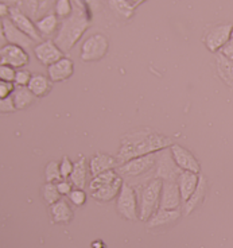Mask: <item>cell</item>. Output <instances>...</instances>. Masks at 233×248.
Masks as SVG:
<instances>
[{"label":"cell","mask_w":233,"mask_h":248,"mask_svg":"<svg viewBox=\"0 0 233 248\" xmlns=\"http://www.w3.org/2000/svg\"><path fill=\"white\" fill-rule=\"evenodd\" d=\"M69 197H70V201L74 205H77V206L84 205L86 201V194L82 189H74V190H72L70 194H69Z\"/></svg>","instance_id":"e575fe53"},{"label":"cell","mask_w":233,"mask_h":248,"mask_svg":"<svg viewBox=\"0 0 233 248\" xmlns=\"http://www.w3.org/2000/svg\"><path fill=\"white\" fill-rule=\"evenodd\" d=\"M92 247L93 248H104V244H103L101 242H94L92 244Z\"/></svg>","instance_id":"ab89813d"},{"label":"cell","mask_w":233,"mask_h":248,"mask_svg":"<svg viewBox=\"0 0 233 248\" xmlns=\"http://www.w3.org/2000/svg\"><path fill=\"white\" fill-rule=\"evenodd\" d=\"M208 181L206 178L200 174V181H198V185H197L196 190L193 192V194L190 196V199L187 200L184 204V213L187 216L190 215L191 212L194 211L196 208H198L200 205L202 204L203 199L206 196V192H208Z\"/></svg>","instance_id":"e0dca14e"},{"label":"cell","mask_w":233,"mask_h":248,"mask_svg":"<svg viewBox=\"0 0 233 248\" xmlns=\"http://www.w3.org/2000/svg\"><path fill=\"white\" fill-rule=\"evenodd\" d=\"M1 32L6 35V39L8 44L18 45L20 47H30L31 44L34 42L31 38H29L26 34L19 30L16 26L14 25L13 20L8 18H1Z\"/></svg>","instance_id":"5bb4252c"},{"label":"cell","mask_w":233,"mask_h":248,"mask_svg":"<svg viewBox=\"0 0 233 248\" xmlns=\"http://www.w3.org/2000/svg\"><path fill=\"white\" fill-rule=\"evenodd\" d=\"M50 213L54 223H69L73 218V212L65 200H60L55 204L50 205Z\"/></svg>","instance_id":"603a6c76"},{"label":"cell","mask_w":233,"mask_h":248,"mask_svg":"<svg viewBox=\"0 0 233 248\" xmlns=\"http://www.w3.org/2000/svg\"><path fill=\"white\" fill-rule=\"evenodd\" d=\"M73 13L69 18L63 19L55 37V45L62 51H69L78 42L86 29L91 25V16L84 1H72Z\"/></svg>","instance_id":"7a4b0ae2"},{"label":"cell","mask_w":233,"mask_h":248,"mask_svg":"<svg viewBox=\"0 0 233 248\" xmlns=\"http://www.w3.org/2000/svg\"><path fill=\"white\" fill-rule=\"evenodd\" d=\"M117 166L119 165L115 156L101 153V151H97L89 161V171L92 174V177H96L98 174L109 171V170H115Z\"/></svg>","instance_id":"9a60e30c"},{"label":"cell","mask_w":233,"mask_h":248,"mask_svg":"<svg viewBox=\"0 0 233 248\" xmlns=\"http://www.w3.org/2000/svg\"><path fill=\"white\" fill-rule=\"evenodd\" d=\"M13 99L16 109H25L34 103L35 96L27 87H16L13 93Z\"/></svg>","instance_id":"484cf974"},{"label":"cell","mask_w":233,"mask_h":248,"mask_svg":"<svg viewBox=\"0 0 233 248\" xmlns=\"http://www.w3.org/2000/svg\"><path fill=\"white\" fill-rule=\"evenodd\" d=\"M181 202H182V197H181V193H179L178 182L163 181L159 209H167V211L179 209Z\"/></svg>","instance_id":"7c38bea8"},{"label":"cell","mask_w":233,"mask_h":248,"mask_svg":"<svg viewBox=\"0 0 233 248\" xmlns=\"http://www.w3.org/2000/svg\"><path fill=\"white\" fill-rule=\"evenodd\" d=\"M34 53H35L38 61L43 65H47V66L63 58L62 57L63 51L55 45L54 41H50V39L49 41H42L41 44H38L34 47Z\"/></svg>","instance_id":"4fadbf2b"},{"label":"cell","mask_w":233,"mask_h":248,"mask_svg":"<svg viewBox=\"0 0 233 248\" xmlns=\"http://www.w3.org/2000/svg\"><path fill=\"white\" fill-rule=\"evenodd\" d=\"M172 140L169 137H165L159 132L146 128L128 132L120 139V147L117 151V165H123L138 156L154 154L160 150L171 147Z\"/></svg>","instance_id":"6da1fadb"},{"label":"cell","mask_w":233,"mask_h":248,"mask_svg":"<svg viewBox=\"0 0 233 248\" xmlns=\"http://www.w3.org/2000/svg\"><path fill=\"white\" fill-rule=\"evenodd\" d=\"M171 154L175 163L178 165V168H181L184 171H191V173L200 174L201 166L200 162L197 161V158L191 154L187 149L182 147L181 144H172Z\"/></svg>","instance_id":"8fae6325"},{"label":"cell","mask_w":233,"mask_h":248,"mask_svg":"<svg viewBox=\"0 0 233 248\" xmlns=\"http://www.w3.org/2000/svg\"><path fill=\"white\" fill-rule=\"evenodd\" d=\"M43 199H45L47 205H53L57 201H60V192L57 189V185L46 184L43 186Z\"/></svg>","instance_id":"4dcf8cb0"},{"label":"cell","mask_w":233,"mask_h":248,"mask_svg":"<svg viewBox=\"0 0 233 248\" xmlns=\"http://www.w3.org/2000/svg\"><path fill=\"white\" fill-rule=\"evenodd\" d=\"M15 109H16V107L14 103L13 96L0 100V111L1 112H14Z\"/></svg>","instance_id":"8d00e7d4"},{"label":"cell","mask_w":233,"mask_h":248,"mask_svg":"<svg viewBox=\"0 0 233 248\" xmlns=\"http://www.w3.org/2000/svg\"><path fill=\"white\" fill-rule=\"evenodd\" d=\"M117 212L120 213V216L127 218V220H136L138 218V199H136V190L132 186L123 182L122 190L117 196L116 201Z\"/></svg>","instance_id":"52a82bcc"},{"label":"cell","mask_w":233,"mask_h":248,"mask_svg":"<svg viewBox=\"0 0 233 248\" xmlns=\"http://www.w3.org/2000/svg\"><path fill=\"white\" fill-rule=\"evenodd\" d=\"M54 11L57 16L66 19L73 13V4L69 0H58V1H55Z\"/></svg>","instance_id":"f546056e"},{"label":"cell","mask_w":233,"mask_h":248,"mask_svg":"<svg viewBox=\"0 0 233 248\" xmlns=\"http://www.w3.org/2000/svg\"><path fill=\"white\" fill-rule=\"evenodd\" d=\"M232 25L225 23V25L213 26L205 35V45L210 51H218L225 45L231 41V34H232Z\"/></svg>","instance_id":"ba28073f"},{"label":"cell","mask_w":233,"mask_h":248,"mask_svg":"<svg viewBox=\"0 0 233 248\" xmlns=\"http://www.w3.org/2000/svg\"><path fill=\"white\" fill-rule=\"evenodd\" d=\"M117 177H119V175H117L116 170H109V171L98 174L96 177H93L92 181H91V184H89V190H91V192H96L98 189H101V187H104V186L112 184L113 181L116 180Z\"/></svg>","instance_id":"83f0119b"},{"label":"cell","mask_w":233,"mask_h":248,"mask_svg":"<svg viewBox=\"0 0 233 248\" xmlns=\"http://www.w3.org/2000/svg\"><path fill=\"white\" fill-rule=\"evenodd\" d=\"M163 181L159 178H153L141 187L140 192V220L148 221L155 212L159 209L160 194H162Z\"/></svg>","instance_id":"3957f363"},{"label":"cell","mask_w":233,"mask_h":248,"mask_svg":"<svg viewBox=\"0 0 233 248\" xmlns=\"http://www.w3.org/2000/svg\"><path fill=\"white\" fill-rule=\"evenodd\" d=\"M31 73L29 70H18L16 72V77L14 84L18 85V87H29V82L31 80Z\"/></svg>","instance_id":"d6a6232c"},{"label":"cell","mask_w":233,"mask_h":248,"mask_svg":"<svg viewBox=\"0 0 233 248\" xmlns=\"http://www.w3.org/2000/svg\"><path fill=\"white\" fill-rule=\"evenodd\" d=\"M29 54L23 47L18 45L7 44L0 50V61L1 65H7L11 68H23L29 63Z\"/></svg>","instance_id":"30bf717a"},{"label":"cell","mask_w":233,"mask_h":248,"mask_svg":"<svg viewBox=\"0 0 233 248\" xmlns=\"http://www.w3.org/2000/svg\"><path fill=\"white\" fill-rule=\"evenodd\" d=\"M38 31L42 35H51L58 29V18L55 14H49L35 22Z\"/></svg>","instance_id":"4316f807"},{"label":"cell","mask_w":233,"mask_h":248,"mask_svg":"<svg viewBox=\"0 0 233 248\" xmlns=\"http://www.w3.org/2000/svg\"><path fill=\"white\" fill-rule=\"evenodd\" d=\"M49 80L50 78H47L46 76L43 75H32L27 88L34 93L35 97H43L51 89V82Z\"/></svg>","instance_id":"d4e9b609"},{"label":"cell","mask_w":233,"mask_h":248,"mask_svg":"<svg viewBox=\"0 0 233 248\" xmlns=\"http://www.w3.org/2000/svg\"><path fill=\"white\" fill-rule=\"evenodd\" d=\"M47 75H49L50 81L53 82L68 80L69 77L73 75V61L68 57H63L58 62L47 66Z\"/></svg>","instance_id":"2e32d148"},{"label":"cell","mask_w":233,"mask_h":248,"mask_svg":"<svg viewBox=\"0 0 233 248\" xmlns=\"http://www.w3.org/2000/svg\"><path fill=\"white\" fill-rule=\"evenodd\" d=\"M216 65H217V72L221 80L224 81L228 87L233 88V62L218 53L216 56Z\"/></svg>","instance_id":"7402d4cb"},{"label":"cell","mask_w":233,"mask_h":248,"mask_svg":"<svg viewBox=\"0 0 233 248\" xmlns=\"http://www.w3.org/2000/svg\"><path fill=\"white\" fill-rule=\"evenodd\" d=\"M198 181H200V174L191 173V171H182L181 173L177 182H178L179 193H181V197H182V202L184 204L190 199L193 192L196 190Z\"/></svg>","instance_id":"ac0fdd59"},{"label":"cell","mask_w":233,"mask_h":248,"mask_svg":"<svg viewBox=\"0 0 233 248\" xmlns=\"http://www.w3.org/2000/svg\"><path fill=\"white\" fill-rule=\"evenodd\" d=\"M6 4L10 7V15H8V18L13 20L14 25L16 26L23 34H26L27 37L31 38L32 41H41V35L38 34V29L35 23L26 14L22 13L20 8L14 6L11 3H8V1H6Z\"/></svg>","instance_id":"9c48e42d"},{"label":"cell","mask_w":233,"mask_h":248,"mask_svg":"<svg viewBox=\"0 0 233 248\" xmlns=\"http://www.w3.org/2000/svg\"><path fill=\"white\" fill-rule=\"evenodd\" d=\"M108 51V39L103 34H93L86 38L81 46V60L86 62L98 61Z\"/></svg>","instance_id":"8992f818"},{"label":"cell","mask_w":233,"mask_h":248,"mask_svg":"<svg viewBox=\"0 0 233 248\" xmlns=\"http://www.w3.org/2000/svg\"><path fill=\"white\" fill-rule=\"evenodd\" d=\"M86 175H88V168H86V159L82 155L77 162H74L73 171L70 174V181L77 189H84L86 182Z\"/></svg>","instance_id":"cb8c5ba5"},{"label":"cell","mask_w":233,"mask_h":248,"mask_svg":"<svg viewBox=\"0 0 233 248\" xmlns=\"http://www.w3.org/2000/svg\"><path fill=\"white\" fill-rule=\"evenodd\" d=\"M16 88L14 85L13 82H6V81H1L0 82V97L1 99H6V97H10V94L13 96L14 91Z\"/></svg>","instance_id":"d590c367"},{"label":"cell","mask_w":233,"mask_h":248,"mask_svg":"<svg viewBox=\"0 0 233 248\" xmlns=\"http://www.w3.org/2000/svg\"><path fill=\"white\" fill-rule=\"evenodd\" d=\"M45 178H46L47 184H55V182L58 184V182H61L62 175L58 162L51 161L46 165V168H45Z\"/></svg>","instance_id":"f1b7e54d"},{"label":"cell","mask_w":233,"mask_h":248,"mask_svg":"<svg viewBox=\"0 0 233 248\" xmlns=\"http://www.w3.org/2000/svg\"><path fill=\"white\" fill-rule=\"evenodd\" d=\"M16 77V70L15 68L7 66V65H0V78L6 82H14Z\"/></svg>","instance_id":"1f68e13d"},{"label":"cell","mask_w":233,"mask_h":248,"mask_svg":"<svg viewBox=\"0 0 233 248\" xmlns=\"http://www.w3.org/2000/svg\"><path fill=\"white\" fill-rule=\"evenodd\" d=\"M181 217V211L174 209V211H167V209H158L153 215V217L147 221L148 228H155V227H162L167 225L174 221H177Z\"/></svg>","instance_id":"d6986e66"},{"label":"cell","mask_w":233,"mask_h":248,"mask_svg":"<svg viewBox=\"0 0 233 248\" xmlns=\"http://www.w3.org/2000/svg\"><path fill=\"white\" fill-rule=\"evenodd\" d=\"M57 189H58L60 194L69 196L70 192H72V185H70L69 182H66V181H61V182H58V184H57Z\"/></svg>","instance_id":"f35d334b"},{"label":"cell","mask_w":233,"mask_h":248,"mask_svg":"<svg viewBox=\"0 0 233 248\" xmlns=\"http://www.w3.org/2000/svg\"><path fill=\"white\" fill-rule=\"evenodd\" d=\"M141 4V0L134 1V0H110L109 7L122 18L129 19L135 14L136 7Z\"/></svg>","instance_id":"44dd1931"},{"label":"cell","mask_w":233,"mask_h":248,"mask_svg":"<svg viewBox=\"0 0 233 248\" xmlns=\"http://www.w3.org/2000/svg\"><path fill=\"white\" fill-rule=\"evenodd\" d=\"M73 162L70 161L68 156L65 155V156L62 158L61 163H60V170H61L62 178H69V177H70V174L73 171Z\"/></svg>","instance_id":"836d02e7"},{"label":"cell","mask_w":233,"mask_h":248,"mask_svg":"<svg viewBox=\"0 0 233 248\" xmlns=\"http://www.w3.org/2000/svg\"><path fill=\"white\" fill-rule=\"evenodd\" d=\"M122 186H123V180H122V177H117L116 180L109 185L104 186L96 192H92V197L94 200H98V201H104V202L110 201V200H113L119 196V193L122 190Z\"/></svg>","instance_id":"ffe728a7"},{"label":"cell","mask_w":233,"mask_h":248,"mask_svg":"<svg viewBox=\"0 0 233 248\" xmlns=\"http://www.w3.org/2000/svg\"><path fill=\"white\" fill-rule=\"evenodd\" d=\"M182 171L184 170L178 168V165L175 163L174 158H172L171 150H160L158 153L156 165H155L154 178H159V180L169 181V182H177Z\"/></svg>","instance_id":"277c9868"},{"label":"cell","mask_w":233,"mask_h":248,"mask_svg":"<svg viewBox=\"0 0 233 248\" xmlns=\"http://www.w3.org/2000/svg\"><path fill=\"white\" fill-rule=\"evenodd\" d=\"M231 39H233V27H232V34H231Z\"/></svg>","instance_id":"60d3db41"},{"label":"cell","mask_w":233,"mask_h":248,"mask_svg":"<svg viewBox=\"0 0 233 248\" xmlns=\"http://www.w3.org/2000/svg\"><path fill=\"white\" fill-rule=\"evenodd\" d=\"M158 153L134 158V159H131V161L125 162V163L120 165V166H117L115 170H116L117 174L124 175V177H138V175H143V174L150 173L151 169L155 168V165H156Z\"/></svg>","instance_id":"5b68a950"},{"label":"cell","mask_w":233,"mask_h":248,"mask_svg":"<svg viewBox=\"0 0 233 248\" xmlns=\"http://www.w3.org/2000/svg\"><path fill=\"white\" fill-rule=\"evenodd\" d=\"M220 53L222 56H225L228 60H231L233 62V39H231L222 49L220 50Z\"/></svg>","instance_id":"74e56055"}]
</instances>
